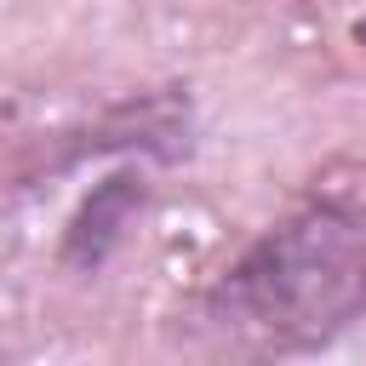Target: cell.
I'll use <instances>...</instances> for the list:
<instances>
[{"instance_id": "6da1fadb", "label": "cell", "mask_w": 366, "mask_h": 366, "mask_svg": "<svg viewBox=\"0 0 366 366\" xmlns=\"http://www.w3.org/2000/svg\"><path fill=\"white\" fill-rule=\"evenodd\" d=\"M366 315V206L309 200L269 223L206 292L200 332L252 366L315 355Z\"/></svg>"}, {"instance_id": "7a4b0ae2", "label": "cell", "mask_w": 366, "mask_h": 366, "mask_svg": "<svg viewBox=\"0 0 366 366\" xmlns=\"http://www.w3.org/2000/svg\"><path fill=\"white\" fill-rule=\"evenodd\" d=\"M143 200H149V189H143V172H132V166H120L103 183H92V194L74 206V217L63 229L57 263L63 269H80V274H97L109 263V252L120 246V234H126V223L137 217Z\"/></svg>"}]
</instances>
